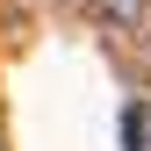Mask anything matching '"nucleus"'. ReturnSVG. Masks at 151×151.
<instances>
[{"mask_svg":"<svg viewBox=\"0 0 151 151\" xmlns=\"http://www.w3.org/2000/svg\"><path fill=\"white\" fill-rule=\"evenodd\" d=\"M122 151H151V101L122 108Z\"/></svg>","mask_w":151,"mask_h":151,"instance_id":"1","label":"nucleus"},{"mask_svg":"<svg viewBox=\"0 0 151 151\" xmlns=\"http://www.w3.org/2000/svg\"><path fill=\"white\" fill-rule=\"evenodd\" d=\"M93 7H101V22H115V29H137L151 0H93Z\"/></svg>","mask_w":151,"mask_h":151,"instance_id":"2","label":"nucleus"}]
</instances>
